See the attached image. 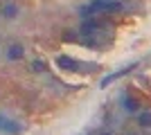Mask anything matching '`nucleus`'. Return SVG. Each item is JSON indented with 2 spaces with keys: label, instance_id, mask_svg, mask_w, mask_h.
Wrapping results in <instances>:
<instances>
[{
  "label": "nucleus",
  "instance_id": "9d476101",
  "mask_svg": "<svg viewBox=\"0 0 151 135\" xmlns=\"http://www.w3.org/2000/svg\"><path fill=\"white\" fill-rule=\"evenodd\" d=\"M101 135H111V133H101Z\"/></svg>",
  "mask_w": 151,
  "mask_h": 135
},
{
  "label": "nucleus",
  "instance_id": "0eeeda50",
  "mask_svg": "<svg viewBox=\"0 0 151 135\" xmlns=\"http://www.w3.org/2000/svg\"><path fill=\"white\" fill-rule=\"evenodd\" d=\"M32 70L34 72H43L45 70V61H34V63H32Z\"/></svg>",
  "mask_w": 151,
  "mask_h": 135
},
{
  "label": "nucleus",
  "instance_id": "20e7f679",
  "mask_svg": "<svg viewBox=\"0 0 151 135\" xmlns=\"http://www.w3.org/2000/svg\"><path fill=\"white\" fill-rule=\"evenodd\" d=\"M97 29H99V25L93 23V20H88V23H83V27L79 29V32H81V34H95Z\"/></svg>",
  "mask_w": 151,
  "mask_h": 135
},
{
  "label": "nucleus",
  "instance_id": "6e6552de",
  "mask_svg": "<svg viewBox=\"0 0 151 135\" xmlns=\"http://www.w3.org/2000/svg\"><path fill=\"white\" fill-rule=\"evenodd\" d=\"M135 108H138V104L133 99H126V110H135Z\"/></svg>",
  "mask_w": 151,
  "mask_h": 135
},
{
  "label": "nucleus",
  "instance_id": "1a4fd4ad",
  "mask_svg": "<svg viewBox=\"0 0 151 135\" xmlns=\"http://www.w3.org/2000/svg\"><path fill=\"white\" fill-rule=\"evenodd\" d=\"M104 2H113V0H104Z\"/></svg>",
  "mask_w": 151,
  "mask_h": 135
},
{
  "label": "nucleus",
  "instance_id": "7ed1b4c3",
  "mask_svg": "<svg viewBox=\"0 0 151 135\" xmlns=\"http://www.w3.org/2000/svg\"><path fill=\"white\" fill-rule=\"evenodd\" d=\"M57 65L63 68V70H77V68H79L77 61H75V59H70V56H57Z\"/></svg>",
  "mask_w": 151,
  "mask_h": 135
},
{
  "label": "nucleus",
  "instance_id": "39448f33",
  "mask_svg": "<svg viewBox=\"0 0 151 135\" xmlns=\"http://www.w3.org/2000/svg\"><path fill=\"white\" fill-rule=\"evenodd\" d=\"M16 11H18V7L14 5V2H9V5L2 7V14H5L7 18H14V16H16Z\"/></svg>",
  "mask_w": 151,
  "mask_h": 135
},
{
  "label": "nucleus",
  "instance_id": "f257e3e1",
  "mask_svg": "<svg viewBox=\"0 0 151 135\" xmlns=\"http://www.w3.org/2000/svg\"><path fill=\"white\" fill-rule=\"evenodd\" d=\"M20 131V126L14 119H9V117L0 115V133H9V135H16Z\"/></svg>",
  "mask_w": 151,
  "mask_h": 135
},
{
  "label": "nucleus",
  "instance_id": "f03ea898",
  "mask_svg": "<svg viewBox=\"0 0 151 135\" xmlns=\"http://www.w3.org/2000/svg\"><path fill=\"white\" fill-rule=\"evenodd\" d=\"M25 56V50H23V45H9L7 47V59H12V61H18V59Z\"/></svg>",
  "mask_w": 151,
  "mask_h": 135
},
{
  "label": "nucleus",
  "instance_id": "423d86ee",
  "mask_svg": "<svg viewBox=\"0 0 151 135\" xmlns=\"http://www.w3.org/2000/svg\"><path fill=\"white\" fill-rule=\"evenodd\" d=\"M138 122L142 124V126H151V113H142V115L138 117Z\"/></svg>",
  "mask_w": 151,
  "mask_h": 135
}]
</instances>
